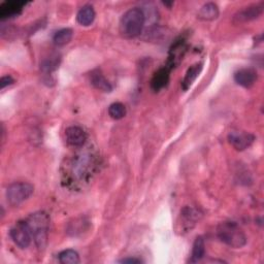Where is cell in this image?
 <instances>
[{"label": "cell", "instance_id": "obj_1", "mask_svg": "<svg viewBox=\"0 0 264 264\" xmlns=\"http://www.w3.org/2000/svg\"><path fill=\"white\" fill-rule=\"evenodd\" d=\"M146 23V15L143 9L133 7L124 13L120 21V32L124 37L133 38L140 35Z\"/></svg>", "mask_w": 264, "mask_h": 264}, {"label": "cell", "instance_id": "obj_2", "mask_svg": "<svg viewBox=\"0 0 264 264\" xmlns=\"http://www.w3.org/2000/svg\"><path fill=\"white\" fill-rule=\"evenodd\" d=\"M32 238L35 242V245L39 250H44L48 243V231L50 224V217L45 212H37L27 219Z\"/></svg>", "mask_w": 264, "mask_h": 264}, {"label": "cell", "instance_id": "obj_3", "mask_svg": "<svg viewBox=\"0 0 264 264\" xmlns=\"http://www.w3.org/2000/svg\"><path fill=\"white\" fill-rule=\"evenodd\" d=\"M217 235L227 246L241 249L247 244V236L235 222H223L217 228Z\"/></svg>", "mask_w": 264, "mask_h": 264}, {"label": "cell", "instance_id": "obj_4", "mask_svg": "<svg viewBox=\"0 0 264 264\" xmlns=\"http://www.w3.org/2000/svg\"><path fill=\"white\" fill-rule=\"evenodd\" d=\"M33 190V186L29 183H13L7 188L6 191L7 201L12 206H18L32 195Z\"/></svg>", "mask_w": 264, "mask_h": 264}, {"label": "cell", "instance_id": "obj_5", "mask_svg": "<svg viewBox=\"0 0 264 264\" xmlns=\"http://www.w3.org/2000/svg\"><path fill=\"white\" fill-rule=\"evenodd\" d=\"M10 238L19 248H28L31 240L32 233L27 221H20L10 229Z\"/></svg>", "mask_w": 264, "mask_h": 264}, {"label": "cell", "instance_id": "obj_6", "mask_svg": "<svg viewBox=\"0 0 264 264\" xmlns=\"http://www.w3.org/2000/svg\"><path fill=\"white\" fill-rule=\"evenodd\" d=\"M228 140L233 148L238 151H244L254 143L255 136L249 132L232 131L228 135Z\"/></svg>", "mask_w": 264, "mask_h": 264}, {"label": "cell", "instance_id": "obj_7", "mask_svg": "<svg viewBox=\"0 0 264 264\" xmlns=\"http://www.w3.org/2000/svg\"><path fill=\"white\" fill-rule=\"evenodd\" d=\"M263 11V5L262 4H253L245 7L244 9H241L240 11L236 12L234 16V22L236 23H244L249 22L257 19Z\"/></svg>", "mask_w": 264, "mask_h": 264}, {"label": "cell", "instance_id": "obj_8", "mask_svg": "<svg viewBox=\"0 0 264 264\" xmlns=\"http://www.w3.org/2000/svg\"><path fill=\"white\" fill-rule=\"evenodd\" d=\"M66 142L73 147H82L87 141V133L79 126H71L65 130Z\"/></svg>", "mask_w": 264, "mask_h": 264}, {"label": "cell", "instance_id": "obj_9", "mask_svg": "<svg viewBox=\"0 0 264 264\" xmlns=\"http://www.w3.org/2000/svg\"><path fill=\"white\" fill-rule=\"evenodd\" d=\"M257 80V74L251 68H244L235 73L234 81L244 88H251Z\"/></svg>", "mask_w": 264, "mask_h": 264}, {"label": "cell", "instance_id": "obj_10", "mask_svg": "<svg viewBox=\"0 0 264 264\" xmlns=\"http://www.w3.org/2000/svg\"><path fill=\"white\" fill-rule=\"evenodd\" d=\"M24 5H26L23 1H6L0 6V18L2 20L17 17L20 15Z\"/></svg>", "mask_w": 264, "mask_h": 264}, {"label": "cell", "instance_id": "obj_11", "mask_svg": "<svg viewBox=\"0 0 264 264\" xmlns=\"http://www.w3.org/2000/svg\"><path fill=\"white\" fill-rule=\"evenodd\" d=\"M170 80V69L168 67L160 68L154 75L151 82V87L155 92H158L166 86Z\"/></svg>", "mask_w": 264, "mask_h": 264}, {"label": "cell", "instance_id": "obj_12", "mask_svg": "<svg viewBox=\"0 0 264 264\" xmlns=\"http://www.w3.org/2000/svg\"><path fill=\"white\" fill-rule=\"evenodd\" d=\"M219 16V7L213 2H208L204 4L198 11V19L203 21H213Z\"/></svg>", "mask_w": 264, "mask_h": 264}, {"label": "cell", "instance_id": "obj_13", "mask_svg": "<svg viewBox=\"0 0 264 264\" xmlns=\"http://www.w3.org/2000/svg\"><path fill=\"white\" fill-rule=\"evenodd\" d=\"M95 19V10L91 5L83 6L77 15V21L83 26H89Z\"/></svg>", "mask_w": 264, "mask_h": 264}, {"label": "cell", "instance_id": "obj_14", "mask_svg": "<svg viewBox=\"0 0 264 264\" xmlns=\"http://www.w3.org/2000/svg\"><path fill=\"white\" fill-rule=\"evenodd\" d=\"M91 84L98 90L103 92H110L113 90L110 83L103 77V75L99 72H95L91 76Z\"/></svg>", "mask_w": 264, "mask_h": 264}, {"label": "cell", "instance_id": "obj_15", "mask_svg": "<svg viewBox=\"0 0 264 264\" xmlns=\"http://www.w3.org/2000/svg\"><path fill=\"white\" fill-rule=\"evenodd\" d=\"M201 71H202V64L201 63H197L195 65L191 66L188 69V72L186 74V77H185V79L183 81V84H182V87L185 91L188 90L192 86L194 81L197 79V77L199 76Z\"/></svg>", "mask_w": 264, "mask_h": 264}, {"label": "cell", "instance_id": "obj_16", "mask_svg": "<svg viewBox=\"0 0 264 264\" xmlns=\"http://www.w3.org/2000/svg\"><path fill=\"white\" fill-rule=\"evenodd\" d=\"M205 255V245L204 241L201 236L196 238L195 242L193 244V250H192V255L190 262L191 263H196L199 262Z\"/></svg>", "mask_w": 264, "mask_h": 264}, {"label": "cell", "instance_id": "obj_17", "mask_svg": "<svg viewBox=\"0 0 264 264\" xmlns=\"http://www.w3.org/2000/svg\"><path fill=\"white\" fill-rule=\"evenodd\" d=\"M73 38V30L69 28H64L55 33L53 40L54 44L58 47H63L67 45L68 43H71V40Z\"/></svg>", "mask_w": 264, "mask_h": 264}, {"label": "cell", "instance_id": "obj_18", "mask_svg": "<svg viewBox=\"0 0 264 264\" xmlns=\"http://www.w3.org/2000/svg\"><path fill=\"white\" fill-rule=\"evenodd\" d=\"M59 261L62 264H78L80 262V256L75 250L68 249L59 254Z\"/></svg>", "mask_w": 264, "mask_h": 264}, {"label": "cell", "instance_id": "obj_19", "mask_svg": "<svg viewBox=\"0 0 264 264\" xmlns=\"http://www.w3.org/2000/svg\"><path fill=\"white\" fill-rule=\"evenodd\" d=\"M108 114L115 120H120L126 115V107L121 102H115L108 107Z\"/></svg>", "mask_w": 264, "mask_h": 264}, {"label": "cell", "instance_id": "obj_20", "mask_svg": "<svg viewBox=\"0 0 264 264\" xmlns=\"http://www.w3.org/2000/svg\"><path fill=\"white\" fill-rule=\"evenodd\" d=\"M59 57L57 56H51L50 58H47L43 61L41 63V69H43L44 72L46 73H51L53 71H55L59 65Z\"/></svg>", "mask_w": 264, "mask_h": 264}, {"label": "cell", "instance_id": "obj_21", "mask_svg": "<svg viewBox=\"0 0 264 264\" xmlns=\"http://www.w3.org/2000/svg\"><path fill=\"white\" fill-rule=\"evenodd\" d=\"M13 82H15V81H13V79L10 76L2 77V79H1V89H4L5 87L11 85Z\"/></svg>", "mask_w": 264, "mask_h": 264}, {"label": "cell", "instance_id": "obj_22", "mask_svg": "<svg viewBox=\"0 0 264 264\" xmlns=\"http://www.w3.org/2000/svg\"><path fill=\"white\" fill-rule=\"evenodd\" d=\"M121 263H141V259H136V258H125L120 261Z\"/></svg>", "mask_w": 264, "mask_h": 264}]
</instances>
